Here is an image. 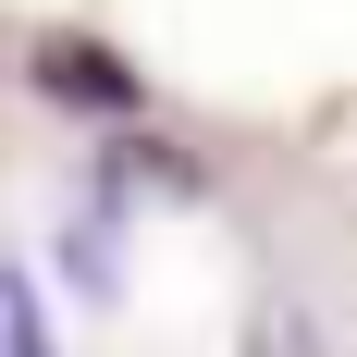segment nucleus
Wrapping results in <instances>:
<instances>
[{
    "mask_svg": "<svg viewBox=\"0 0 357 357\" xmlns=\"http://www.w3.org/2000/svg\"><path fill=\"white\" fill-rule=\"evenodd\" d=\"M37 86H50V99H86V111H123V99H136V86H123V62H111V50H74V37H50V50H37Z\"/></svg>",
    "mask_w": 357,
    "mask_h": 357,
    "instance_id": "1",
    "label": "nucleus"
},
{
    "mask_svg": "<svg viewBox=\"0 0 357 357\" xmlns=\"http://www.w3.org/2000/svg\"><path fill=\"white\" fill-rule=\"evenodd\" d=\"M247 357H321V321H308L296 296H259V321H247Z\"/></svg>",
    "mask_w": 357,
    "mask_h": 357,
    "instance_id": "2",
    "label": "nucleus"
},
{
    "mask_svg": "<svg viewBox=\"0 0 357 357\" xmlns=\"http://www.w3.org/2000/svg\"><path fill=\"white\" fill-rule=\"evenodd\" d=\"M0 357H50V333H37V284H25V271H0Z\"/></svg>",
    "mask_w": 357,
    "mask_h": 357,
    "instance_id": "3",
    "label": "nucleus"
}]
</instances>
